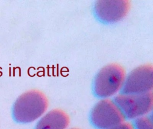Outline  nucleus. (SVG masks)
<instances>
[{"instance_id":"0eeeda50","label":"nucleus","mask_w":153,"mask_h":129,"mask_svg":"<svg viewBox=\"0 0 153 129\" xmlns=\"http://www.w3.org/2000/svg\"><path fill=\"white\" fill-rule=\"evenodd\" d=\"M69 124L67 114L59 109H54L44 115L37 122L35 129H65Z\"/></svg>"},{"instance_id":"6e6552de","label":"nucleus","mask_w":153,"mask_h":129,"mask_svg":"<svg viewBox=\"0 0 153 129\" xmlns=\"http://www.w3.org/2000/svg\"><path fill=\"white\" fill-rule=\"evenodd\" d=\"M133 127V129H153L151 117H140L134 119Z\"/></svg>"},{"instance_id":"7ed1b4c3","label":"nucleus","mask_w":153,"mask_h":129,"mask_svg":"<svg viewBox=\"0 0 153 129\" xmlns=\"http://www.w3.org/2000/svg\"><path fill=\"white\" fill-rule=\"evenodd\" d=\"M112 101L125 119H136L149 113L152 108V92L142 94H120Z\"/></svg>"},{"instance_id":"20e7f679","label":"nucleus","mask_w":153,"mask_h":129,"mask_svg":"<svg viewBox=\"0 0 153 129\" xmlns=\"http://www.w3.org/2000/svg\"><path fill=\"white\" fill-rule=\"evenodd\" d=\"M153 67L151 64L140 65L132 70L125 77L120 93L135 95L152 92Z\"/></svg>"},{"instance_id":"39448f33","label":"nucleus","mask_w":153,"mask_h":129,"mask_svg":"<svg viewBox=\"0 0 153 129\" xmlns=\"http://www.w3.org/2000/svg\"><path fill=\"white\" fill-rule=\"evenodd\" d=\"M90 122L97 129H108L125 119L122 113L111 100L104 99L93 107L90 115Z\"/></svg>"},{"instance_id":"9d476101","label":"nucleus","mask_w":153,"mask_h":129,"mask_svg":"<svg viewBox=\"0 0 153 129\" xmlns=\"http://www.w3.org/2000/svg\"><path fill=\"white\" fill-rule=\"evenodd\" d=\"M71 129H79V128H71Z\"/></svg>"},{"instance_id":"1a4fd4ad","label":"nucleus","mask_w":153,"mask_h":129,"mask_svg":"<svg viewBox=\"0 0 153 129\" xmlns=\"http://www.w3.org/2000/svg\"><path fill=\"white\" fill-rule=\"evenodd\" d=\"M108 129H133V127L130 123L122 122Z\"/></svg>"},{"instance_id":"f03ea898","label":"nucleus","mask_w":153,"mask_h":129,"mask_svg":"<svg viewBox=\"0 0 153 129\" xmlns=\"http://www.w3.org/2000/svg\"><path fill=\"white\" fill-rule=\"evenodd\" d=\"M126 73L118 64L111 63L103 67L93 81V92L99 98H106L115 94L121 88Z\"/></svg>"},{"instance_id":"423d86ee","label":"nucleus","mask_w":153,"mask_h":129,"mask_svg":"<svg viewBox=\"0 0 153 129\" xmlns=\"http://www.w3.org/2000/svg\"><path fill=\"white\" fill-rule=\"evenodd\" d=\"M130 7L128 0L96 1L93 13L97 20L103 24L116 23L126 17Z\"/></svg>"},{"instance_id":"f257e3e1","label":"nucleus","mask_w":153,"mask_h":129,"mask_svg":"<svg viewBox=\"0 0 153 129\" xmlns=\"http://www.w3.org/2000/svg\"><path fill=\"white\" fill-rule=\"evenodd\" d=\"M48 100L38 90H30L21 95L15 101L12 108L14 120L18 123L34 121L46 111Z\"/></svg>"}]
</instances>
